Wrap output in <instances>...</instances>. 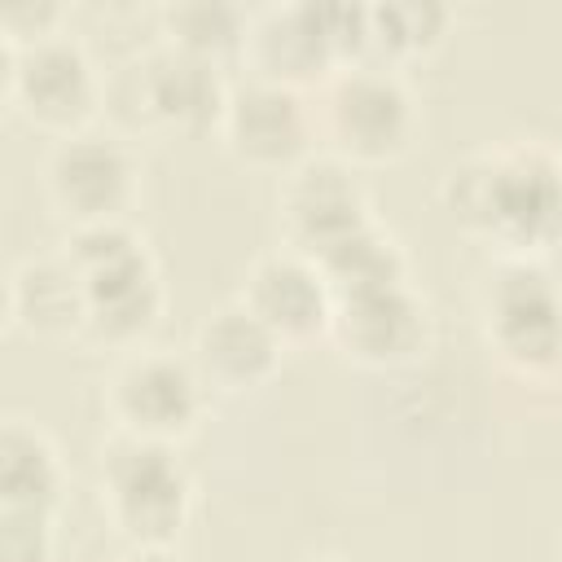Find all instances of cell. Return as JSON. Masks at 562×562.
<instances>
[{"instance_id": "44dd1931", "label": "cell", "mask_w": 562, "mask_h": 562, "mask_svg": "<svg viewBox=\"0 0 562 562\" xmlns=\"http://www.w3.org/2000/svg\"><path fill=\"white\" fill-rule=\"evenodd\" d=\"M57 558V514L0 509V562H53Z\"/></svg>"}, {"instance_id": "e0dca14e", "label": "cell", "mask_w": 562, "mask_h": 562, "mask_svg": "<svg viewBox=\"0 0 562 562\" xmlns=\"http://www.w3.org/2000/svg\"><path fill=\"white\" fill-rule=\"evenodd\" d=\"M66 483L57 439L31 417H9L0 426V509L61 514Z\"/></svg>"}, {"instance_id": "ba28073f", "label": "cell", "mask_w": 562, "mask_h": 562, "mask_svg": "<svg viewBox=\"0 0 562 562\" xmlns=\"http://www.w3.org/2000/svg\"><path fill=\"white\" fill-rule=\"evenodd\" d=\"M44 193L48 206L75 224L97 220H132V206L140 198V158L127 136L83 127L61 140H53L44 158Z\"/></svg>"}, {"instance_id": "3957f363", "label": "cell", "mask_w": 562, "mask_h": 562, "mask_svg": "<svg viewBox=\"0 0 562 562\" xmlns=\"http://www.w3.org/2000/svg\"><path fill=\"white\" fill-rule=\"evenodd\" d=\"M97 492L110 527L145 549H171L193 514V474L180 452L119 430L97 452Z\"/></svg>"}, {"instance_id": "9a60e30c", "label": "cell", "mask_w": 562, "mask_h": 562, "mask_svg": "<svg viewBox=\"0 0 562 562\" xmlns=\"http://www.w3.org/2000/svg\"><path fill=\"white\" fill-rule=\"evenodd\" d=\"M285 347L294 342H312V338H329V316H334V290L321 272L316 259L281 246L259 255L246 277H241V294H237Z\"/></svg>"}, {"instance_id": "52a82bcc", "label": "cell", "mask_w": 562, "mask_h": 562, "mask_svg": "<svg viewBox=\"0 0 562 562\" xmlns=\"http://www.w3.org/2000/svg\"><path fill=\"white\" fill-rule=\"evenodd\" d=\"M206 400L211 391L198 378L189 351H171V347L145 342L119 356V364L105 378V413L114 430L171 448L198 430Z\"/></svg>"}, {"instance_id": "603a6c76", "label": "cell", "mask_w": 562, "mask_h": 562, "mask_svg": "<svg viewBox=\"0 0 562 562\" xmlns=\"http://www.w3.org/2000/svg\"><path fill=\"white\" fill-rule=\"evenodd\" d=\"M114 562H176L171 549H145V544H127Z\"/></svg>"}, {"instance_id": "5b68a950", "label": "cell", "mask_w": 562, "mask_h": 562, "mask_svg": "<svg viewBox=\"0 0 562 562\" xmlns=\"http://www.w3.org/2000/svg\"><path fill=\"white\" fill-rule=\"evenodd\" d=\"M487 351L527 378L562 369V281L540 259H492L479 281Z\"/></svg>"}, {"instance_id": "6da1fadb", "label": "cell", "mask_w": 562, "mask_h": 562, "mask_svg": "<svg viewBox=\"0 0 562 562\" xmlns=\"http://www.w3.org/2000/svg\"><path fill=\"white\" fill-rule=\"evenodd\" d=\"M448 220L483 241L492 259H540L562 237V149L544 140H501L470 149L443 171Z\"/></svg>"}, {"instance_id": "7c38bea8", "label": "cell", "mask_w": 562, "mask_h": 562, "mask_svg": "<svg viewBox=\"0 0 562 562\" xmlns=\"http://www.w3.org/2000/svg\"><path fill=\"white\" fill-rule=\"evenodd\" d=\"M83 277V329L79 338L110 347V351H136L154 334L162 307H167V285L162 268L149 255V246H132Z\"/></svg>"}, {"instance_id": "9c48e42d", "label": "cell", "mask_w": 562, "mask_h": 562, "mask_svg": "<svg viewBox=\"0 0 562 562\" xmlns=\"http://www.w3.org/2000/svg\"><path fill=\"white\" fill-rule=\"evenodd\" d=\"M224 149L255 167V171H272L285 176L294 171L303 158L316 154V105L307 101V92L259 79V75H241L228 83V101H224V119L220 132Z\"/></svg>"}, {"instance_id": "30bf717a", "label": "cell", "mask_w": 562, "mask_h": 562, "mask_svg": "<svg viewBox=\"0 0 562 562\" xmlns=\"http://www.w3.org/2000/svg\"><path fill=\"white\" fill-rule=\"evenodd\" d=\"M373 198L360 180V171L334 154H312L277 184V224L290 250L321 259L351 233L369 228Z\"/></svg>"}, {"instance_id": "4fadbf2b", "label": "cell", "mask_w": 562, "mask_h": 562, "mask_svg": "<svg viewBox=\"0 0 562 562\" xmlns=\"http://www.w3.org/2000/svg\"><path fill=\"white\" fill-rule=\"evenodd\" d=\"M241 66L246 75H259L299 92H307L312 83L321 88L334 70H342L334 26H329V4L290 0V4H268L250 13Z\"/></svg>"}, {"instance_id": "277c9868", "label": "cell", "mask_w": 562, "mask_h": 562, "mask_svg": "<svg viewBox=\"0 0 562 562\" xmlns=\"http://www.w3.org/2000/svg\"><path fill=\"white\" fill-rule=\"evenodd\" d=\"M422 110L408 79L378 61L334 70L316 97V132L325 154L351 167H378L408 154L417 140Z\"/></svg>"}, {"instance_id": "5bb4252c", "label": "cell", "mask_w": 562, "mask_h": 562, "mask_svg": "<svg viewBox=\"0 0 562 562\" xmlns=\"http://www.w3.org/2000/svg\"><path fill=\"white\" fill-rule=\"evenodd\" d=\"M285 342L241 303H220L193 325L189 360L211 395H250L263 391L281 369Z\"/></svg>"}, {"instance_id": "2e32d148", "label": "cell", "mask_w": 562, "mask_h": 562, "mask_svg": "<svg viewBox=\"0 0 562 562\" xmlns=\"http://www.w3.org/2000/svg\"><path fill=\"white\" fill-rule=\"evenodd\" d=\"M4 312L9 325L26 329L31 338H66L83 329V277L61 246L13 263Z\"/></svg>"}, {"instance_id": "d4e9b609", "label": "cell", "mask_w": 562, "mask_h": 562, "mask_svg": "<svg viewBox=\"0 0 562 562\" xmlns=\"http://www.w3.org/2000/svg\"><path fill=\"white\" fill-rule=\"evenodd\" d=\"M299 562H342V558H329V553H312V558H299Z\"/></svg>"}, {"instance_id": "ffe728a7", "label": "cell", "mask_w": 562, "mask_h": 562, "mask_svg": "<svg viewBox=\"0 0 562 562\" xmlns=\"http://www.w3.org/2000/svg\"><path fill=\"white\" fill-rule=\"evenodd\" d=\"M321 272L338 294H360V290H382V285H404L413 281V268H408V250L404 241L382 224L373 220L369 228L351 233L347 241H338L334 250H325L321 259Z\"/></svg>"}, {"instance_id": "8992f818", "label": "cell", "mask_w": 562, "mask_h": 562, "mask_svg": "<svg viewBox=\"0 0 562 562\" xmlns=\"http://www.w3.org/2000/svg\"><path fill=\"white\" fill-rule=\"evenodd\" d=\"M0 57H4L0 70L4 101L40 132H53V140L92 127V119L101 114L105 75L70 31L26 48L0 44Z\"/></svg>"}, {"instance_id": "8fae6325", "label": "cell", "mask_w": 562, "mask_h": 562, "mask_svg": "<svg viewBox=\"0 0 562 562\" xmlns=\"http://www.w3.org/2000/svg\"><path fill=\"white\" fill-rule=\"evenodd\" d=\"M430 334H435L430 303L422 299V290L413 281L334 299L329 342L338 347L342 360H351L360 369L417 364L430 347Z\"/></svg>"}, {"instance_id": "ac0fdd59", "label": "cell", "mask_w": 562, "mask_h": 562, "mask_svg": "<svg viewBox=\"0 0 562 562\" xmlns=\"http://www.w3.org/2000/svg\"><path fill=\"white\" fill-rule=\"evenodd\" d=\"M246 31L250 13L228 0H171L158 9V40L215 66L246 57Z\"/></svg>"}, {"instance_id": "7a4b0ae2", "label": "cell", "mask_w": 562, "mask_h": 562, "mask_svg": "<svg viewBox=\"0 0 562 562\" xmlns=\"http://www.w3.org/2000/svg\"><path fill=\"white\" fill-rule=\"evenodd\" d=\"M228 75L215 61H202L184 48L154 40L105 75L101 114H110V132H171V136H206L220 132Z\"/></svg>"}, {"instance_id": "cb8c5ba5", "label": "cell", "mask_w": 562, "mask_h": 562, "mask_svg": "<svg viewBox=\"0 0 562 562\" xmlns=\"http://www.w3.org/2000/svg\"><path fill=\"white\" fill-rule=\"evenodd\" d=\"M544 268H549V272H553V277L562 281V237H558V246H553V250L544 255Z\"/></svg>"}, {"instance_id": "d6986e66", "label": "cell", "mask_w": 562, "mask_h": 562, "mask_svg": "<svg viewBox=\"0 0 562 562\" xmlns=\"http://www.w3.org/2000/svg\"><path fill=\"white\" fill-rule=\"evenodd\" d=\"M364 18H369L364 61L391 70L439 48V40L452 26V9L439 0H382V4H364Z\"/></svg>"}, {"instance_id": "7402d4cb", "label": "cell", "mask_w": 562, "mask_h": 562, "mask_svg": "<svg viewBox=\"0 0 562 562\" xmlns=\"http://www.w3.org/2000/svg\"><path fill=\"white\" fill-rule=\"evenodd\" d=\"M66 9L53 4V0H18V4H4L0 9V44L9 48H26V44H40L48 35H61L66 26Z\"/></svg>"}]
</instances>
